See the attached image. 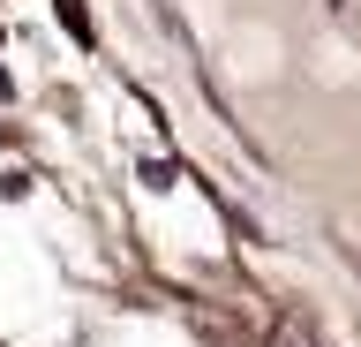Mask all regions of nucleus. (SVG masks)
Here are the masks:
<instances>
[{"mask_svg":"<svg viewBox=\"0 0 361 347\" xmlns=\"http://www.w3.org/2000/svg\"><path fill=\"white\" fill-rule=\"evenodd\" d=\"M279 347H309V340H301V332H279Z\"/></svg>","mask_w":361,"mask_h":347,"instance_id":"nucleus-1","label":"nucleus"}]
</instances>
